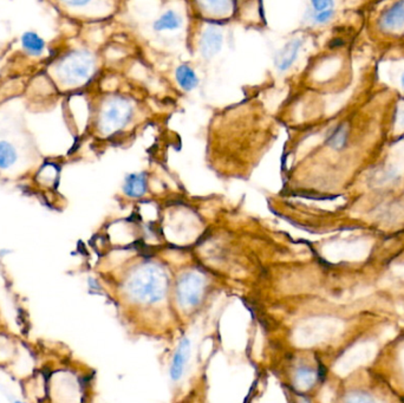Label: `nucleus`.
<instances>
[{
    "mask_svg": "<svg viewBox=\"0 0 404 403\" xmlns=\"http://www.w3.org/2000/svg\"><path fill=\"white\" fill-rule=\"evenodd\" d=\"M169 286L166 271L153 262L138 266L130 273L125 290L131 300L142 304H155L164 300Z\"/></svg>",
    "mask_w": 404,
    "mask_h": 403,
    "instance_id": "nucleus-1",
    "label": "nucleus"
},
{
    "mask_svg": "<svg viewBox=\"0 0 404 403\" xmlns=\"http://www.w3.org/2000/svg\"><path fill=\"white\" fill-rule=\"evenodd\" d=\"M205 290V279L198 272L190 271L177 282V295L181 308L190 309L200 303Z\"/></svg>",
    "mask_w": 404,
    "mask_h": 403,
    "instance_id": "nucleus-2",
    "label": "nucleus"
},
{
    "mask_svg": "<svg viewBox=\"0 0 404 403\" xmlns=\"http://www.w3.org/2000/svg\"><path fill=\"white\" fill-rule=\"evenodd\" d=\"M91 65L89 57L76 52L63 60V63L60 65V73L62 77L70 83H77L90 75Z\"/></svg>",
    "mask_w": 404,
    "mask_h": 403,
    "instance_id": "nucleus-3",
    "label": "nucleus"
},
{
    "mask_svg": "<svg viewBox=\"0 0 404 403\" xmlns=\"http://www.w3.org/2000/svg\"><path fill=\"white\" fill-rule=\"evenodd\" d=\"M130 116L129 108L127 104L115 103L110 104L103 114V128L107 133H112L114 130L120 129L125 125Z\"/></svg>",
    "mask_w": 404,
    "mask_h": 403,
    "instance_id": "nucleus-4",
    "label": "nucleus"
},
{
    "mask_svg": "<svg viewBox=\"0 0 404 403\" xmlns=\"http://www.w3.org/2000/svg\"><path fill=\"white\" fill-rule=\"evenodd\" d=\"M379 27L388 32H396L404 27V0L396 1L379 18Z\"/></svg>",
    "mask_w": 404,
    "mask_h": 403,
    "instance_id": "nucleus-5",
    "label": "nucleus"
},
{
    "mask_svg": "<svg viewBox=\"0 0 404 403\" xmlns=\"http://www.w3.org/2000/svg\"><path fill=\"white\" fill-rule=\"evenodd\" d=\"M190 342L187 337L181 339L177 352L173 357L172 365H171V378L173 381H179L184 371H185L186 365L190 358Z\"/></svg>",
    "mask_w": 404,
    "mask_h": 403,
    "instance_id": "nucleus-6",
    "label": "nucleus"
},
{
    "mask_svg": "<svg viewBox=\"0 0 404 403\" xmlns=\"http://www.w3.org/2000/svg\"><path fill=\"white\" fill-rule=\"evenodd\" d=\"M303 45L301 39H293L285 45L281 51L277 56V68L280 71H286L292 66L293 63L297 60L301 47Z\"/></svg>",
    "mask_w": 404,
    "mask_h": 403,
    "instance_id": "nucleus-7",
    "label": "nucleus"
},
{
    "mask_svg": "<svg viewBox=\"0 0 404 403\" xmlns=\"http://www.w3.org/2000/svg\"><path fill=\"white\" fill-rule=\"evenodd\" d=\"M221 45H223V35L219 31H216V29H210L205 32L202 38V55L206 58H211L220 51Z\"/></svg>",
    "mask_w": 404,
    "mask_h": 403,
    "instance_id": "nucleus-8",
    "label": "nucleus"
},
{
    "mask_svg": "<svg viewBox=\"0 0 404 403\" xmlns=\"http://www.w3.org/2000/svg\"><path fill=\"white\" fill-rule=\"evenodd\" d=\"M22 47L26 53H29L31 56L38 57L42 56L45 51L47 43L38 34L27 31L22 36Z\"/></svg>",
    "mask_w": 404,
    "mask_h": 403,
    "instance_id": "nucleus-9",
    "label": "nucleus"
},
{
    "mask_svg": "<svg viewBox=\"0 0 404 403\" xmlns=\"http://www.w3.org/2000/svg\"><path fill=\"white\" fill-rule=\"evenodd\" d=\"M147 180L144 174H130L127 176L125 184V193L130 197H142L146 193Z\"/></svg>",
    "mask_w": 404,
    "mask_h": 403,
    "instance_id": "nucleus-10",
    "label": "nucleus"
},
{
    "mask_svg": "<svg viewBox=\"0 0 404 403\" xmlns=\"http://www.w3.org/2000/svg\"><path fill=\"white\" fill-rule=\"evenodd\" d=\"M177 81L186 91H192L199 86L198 75L188 65H181L177 70Z\"/></svg>",
    "mask_w": 404,
    "mask_h": 403,
    "instance_id": "nucleus-11",
    "label": "nucleus"
},
{
    "mask_svg": "<svg viewBox=\"0 0 404 403\" xmlns=\"http://www.w3.org/2000/svg\"><path fill=\"white\" fill-rule=\"evenodd\" d=\"M181 23H182V19L179 16V13L169 10L164 14H161V17L154 23V30L159 31V32L177 30L180 27Z\"/></svg>",
    "mask_w": 404,
    "mask_h": 403,
    "instance_id": "nucleus-12",
    "label": "nucleus"
},
{
    "mask_svg": "<svg viewBox=\"0 0 404 403\" xmlns=\"http://www.w3.org/2000/svg\"><path fill=\"white\" fill-rule=\"evenodd\" d=\"M349 138V127L346 123L337 125L332 133L327 138V145L331 147L332 149H343L346 146Z\"/></svg>",
    "mask_w": 404,
    "mask_h": 403,
    "instance_id": "nucleus-13",
    "label": "nucleus"
},
{
    "mask_svg": "<svg viewBox=\"0 0 404 403\" xmlns=\"http://www.w3.org/2000/svg\"><path fill=\"white\" fill-rule=\"evenodd\" d=\"M17 161V151L9 142H0V169H8Z\"/></svg>",
    "mask_w": 404,
    "mask_h": 403,
    "instance_id": "nucleus-14",
    "label": "nucleus"
},
{
    "mask_svg": "<svg viewBox=\"0 0 404 403\" xmlns=\"http://www.w3.org/2000/svg\"><path fill=\"white\" fill-rule=\"evenodd\" d=\"M316 378H317V375L311 369H299L297 374H296V386L299 389L305 391V389H309V388L314 386Z\"/></svg>",
    "mask_w": 404,
    "mask_h": 403,
    "instance_id": "nucleus-15",
    "label": "nucleus"
},
{
    "mask_svg": "<svg viewBox=\"0 0 404 403\" xmlns=\"http://www.w3.org/2000/svg\"><path fill=\"white\" fill-rule=\"evenodd\" d=\"M203 4L206 5L207 9L214 12H225L227 11L229 0H203Z\"/></svg>",
    "mask_w": 404,
    "mask_h": 403,
    "instance_id": "nucleus-16",
    "label": "nucleus"
},
{
    "mask_svg": "<svg viewBox=\"0 0 404 403\" xmlns=\"http://www.w3.org/2000/svg\"><path fill=\"white\" fill-rule=\"evenodd\" d=\"M333 9L330 10H325V11H322V12H316L314 13V22L316 24H327L329 21H331L332 17H333Z\"/></svg>",
    "mask_w": 404,
    "mask_h": 403,
    "instance_id": "nucleus-17",
    "label": "nucleus"
},
{
    "mask_svg": "<svg viewBox=\"0 0 404 403\" xmlns=\"http://www.w3.org/2000/svg\"><path fill=\"white\" fill-rule=\"evenodd\" d=\"M310 1H311L314 13L332 9V6H333V0H310Z\"/></svg>",
    "mask_w": 404,
    "mask_h": 403,
    "instance_id": "nucleus-18",
    "label": "nucleus"
},
{
    "mask_svg": "<svg viewBox=\"0 0 404 403\" xmlns=\"http://www.w3.org/2000/svg\"><path fill=\"white\" fill-rule=\"evenodd\" d=\"M346 401L355 403H368L374 402V399L370 395L366 394V393H353V394L349 395Z\"/></svg>",
    "mask_w": 404,
    "mask_h": 403,
    "instance_id": "nucleus-19",
    "label": "nucleus"
},
{
    "mask_svg": "<svg viewBox=\"0 0 404 403\" xmlns=\"http://www.w3.org/2000/svg\"><path fill=\"white\" fill-rule=\"evenodd\" d=\"M396 122L401 128H404V103L400 104L396 112Z\"/></svg>",
    "mask_w": 404,
    "mask_h": 403,
    "instance_id": "nucleus-20",
    "label": "nucleus"
},
{
    "mask_svg": "<svg viewBox=\"0 0 404 403\" xmlns=\"http://www.w3.org/2000/svg\"><path fill=\"white\" fill-rule=\"evenodd\" d=\"M62 1L69 6H73V8H83V6L89 4L91 0H62Z\"/></svg>",
    "mask_w": 404,
    "mask_h": 403,
    "instance_id": "nucleus-21",
    "label": "nucleus"
},
{
    "mask_svg": "<svg viewBox=\"0 0 404 403\" xmlns=\"http://www.w3.org/2000/svg\"><path fill=\"white\" fill-rule=\"evenodd\" d=\"M401 84H402V86H403L404 89V73H402V77H401Z\"/></svg>",
    "mask_w": 404,
    "mask_h": 403,
    "instance_id": "nucleus-22",
    "label": "nucleus"
}]
</instances>
